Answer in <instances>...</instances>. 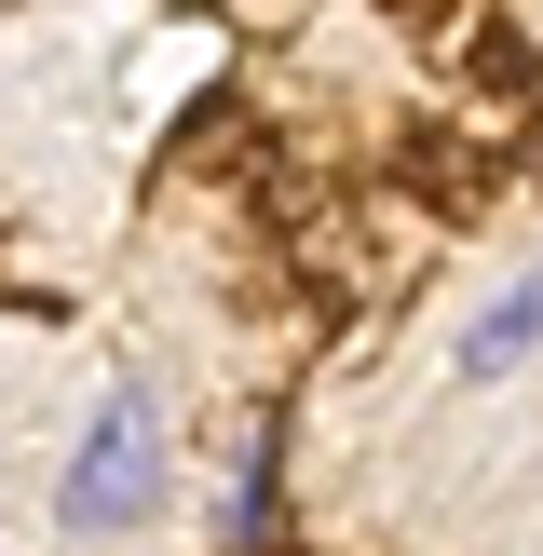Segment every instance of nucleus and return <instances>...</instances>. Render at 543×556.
I'll use <instances>...</instances> for the list:
<instances>
[{"mask_svg": "<svg viewBox=\"0 0 543 556\" xmlns=\"http://www.w3.org/2000/svg\"><path fill=\"white\" fill-rule=\"evenodd\" d=\"M177 421H163V380L150 367H123L96 394V434H81V462L54 476V530L68 543H123V530H150L163 516V489H177Z\"/></svg>", "mask_w": 543, "mask_h": 556, "instance_id": "1", "label": "nucleus"}, {"mask_svg": "<svg viewBox=\"0 0 543 556\" xmlns=\"http://www.w3.org/2000/svg\"><path fill=\"white\" fill-rule=\"evenodd\" d=\"M231 543H258V530H286V476H272V448L244 462V489H231V516H217Z\"/></svg>", "mask_w": 543, "mask_h": 556, "instance_id": "3", "label": "nucleus"}, {"mask_svg": "<svg viewBox=\"0 0 543 556\" xmlns=\"http://www.w3.org/2000/svg\"><path fill=\"white\" fill-rule=\"evenodd\" d=\"M530 353H543V258H516L503 286L476 299V326H462V353H449V367H462V380H516Z\"/></svg>", "mask_w": 543, "mask_h": 556, "instance_id": "2", "label": "nucleus"}]
</instances>
